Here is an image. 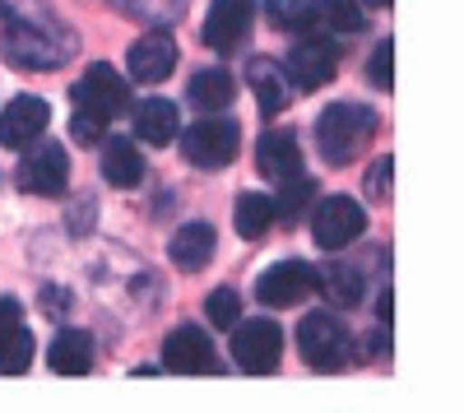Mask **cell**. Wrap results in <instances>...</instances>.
I'll list each match as a JSON object with an SVG mask.
<instances>
[{
	"label": "cell",
	"mask_w": 464,
	"mask_h": 413,
	"mask_svg": "<svg viewBox=\"0 0 464 413\" xmlns=\"http://www.w3.org/2000/svg\"><path fill=\"white\" fill-rule=\"evenodd\" d=\"M126 65H130V80H140V84H163L168 74L177 70V43H172L168 33H149V37H140V43L130 47Z\"/></svg>",
	"instance_id": "obj_14"
},
{
	"label": "cell",
	"mask_w": 464,
	"mask_h": 413,
	"mask_svg": "<svg viewBox=\"0 0 464 413\" xmlns=\"http://www.w3.org/2000/svg\"><path fill=\"white\" fill-rule=\"evenodd\" d=\"M334 70H339V47H334V37L325 33H306L293 43L288 61H284V80L302 93H316L334 80Z\"/></svg>",
	"instance_id": "obj_4"
},
{
	"label": "cell",
	"mask_w": 464,
	"mask_h": 413,
	"mask_svg": "<svg viewBox=\"0 0 464 413\" xmlns=\"http://www.w3.org/2000/svg\"><path fill=\"white\" fill-rule=\"evenodd\" d=\"M275 218H279L275 200H265V196H242V200H237V233H242L246 242L265 237Z\"/></svg>",
	"instance_id": "obj_27"
},
{
	"label": "cell",
	"mask_w": 464,
	"mask_h": 413,
	"mask_svg": "<svg viewBox=\"0 0 464 413\" xmlns=\"http://www.w3.org/2000/svg\"><path fill=\"white\" fill-rule=\"evenodd\" d=\"M163 362L168 371H181V377H196V371H218L214 367V344L209 334L196 325H177L163 344Z\"/></svg>",
	"instance_id": "obj_13"
},
{
	"label": "cell",
	"mask_w": 464,
	"mask_h": 413,
	"mask_svg": "<svg viewBox=\"0 0 464 413\" xmlns=\"http://www.w3.org/2000/svg\"><path fill=\"white\" fill-rule=\"evenodd\" d=\"M232 93H237V84H232V74L218 70V65L214 70H196L190 84H186V98L196 107H205V111H223L232 102Z\"/></svg>",
	"instance_id": "obj_20"
},
{
	"label": "cell",
	"mask_w": 464,
	"mask_h": 413,
	"mask_svg": "<svg viewBox=\"0 0 464 413\" xmlns=\"http://www.w3.org/2000/svg\"><path fill=\"white\" fill-rule=\"evenodd\" d=\"M232 358H237L242 371L251 377H265V371L279 367V353H284V330L275 321H246V325H232Z\"/></svg>",
	"instance_id": "obj_8"
},
{
	"label": "cell",
	"mask_w": 464,
	"mask_h": 413,
	"mask_svg": "<svg viewBox=\"0 0 464 413\" xmlns=\"http://www.w3.org/2000/svg\"><path fill=\"white\" fill-rule=\"evenodd\" d=\"M367 28V14L358 0H321L316 5V33L325 37H353Z\"/></svg>",
	"instance_id": "obj_22"
},
{
	"label": "cell",
	"mask_w": 464,
	"mask_h": 413,
	"mask_svg": "<svg viewBox=\"0 0 464 413\" xmlns=\"http://www.w3.org/2000/svg\"><path fill=\"white\" fill-rule=\"evenodd\" d=\"M33 362V334L14 321L10 330H0V377H19Z\"/></svg>",
	"instance_id": "obj_26"
},
{
	"label": "cell",
	"mask_w": 464,
	"mask_h": 413,
	"mask_svg": "<svg viewBox=\"0 0 464 413\" xmlns=\"http://www.w3.org/2000/svg\"><path fill=\"white\" fill-rule=\"evenodd\" d=\"M265 19L279 33H316V5L312 0H265Z\"/></svg>",
	"instance_id": "obj_24"
},
{
	"label": "cell",
	"mask_w": 464,
	"mask_h": 413,
	"mask_svg": "<svg viewBox=\"0 0 464 413\" xmlns=\"http://www.w3.org/2000/svg\"><path fill=\"white\" fill-rule=\"evenodd\" d=\"M358 5H367V10H391V0H358Z\"/></svg>",
	"instance_id": "obj_35"
},
{
	"label": "cell",
	"mask_w": 464,
	"mask_h": 413,
	"mask_svg": "<svg viewBox=\"0 0 464 413\" xmlns=\"http://www.w3.org/2000/svg\"><path fill=\"white\" fill-rule=\"evenodd\" d=\"M376 316H381V325H391V293H381V303H376Z\"/></svg>",
	"instance_id": "obj_34"
},
{
	"label": "cell",
	"mask_w": 464,
	"mask_h": 413,
	"mask_svg": "<svg viewBox=\"0 0 464 413\" xmlns=\"http://www.w3.org/2000/svg\"><path fill=\"white\" fill-rule=\"evenodd\" d=\"M279 186H284V196L275 200V209H279V214H297L306 200H312V191H316V181H312V177H302V172H293V177H288V181H279Z\"/></svg>",
	"instance_id": "obj_30"
},
{
	"label": "cell",
	"mask_w": 464,
	"mask_h": 413,
	"mask_svg": "<svg viewBox=\"0 0 464 413\" xmlns=\"http://www.w3.org/2000/svg\"><path fill=\"white\" fill-rule=\"evenodd\" d=\"M102 177L116 191H135L144 181V158L130 139H102Z\"/></svg>",
	"instance_id": "obj_17"
},
{
	"label": "cell",
	"mask_w": 464,
	"mask_h": 413,
	"mask_svg": "<svg viewBox=\"0 0 464 413\" xmlns=\"http://www.w3.org/2000/svg\"><path fill=\"white\" fill-rule=\"evenodd\" d=\"M391 61H395V43H391V37H381V47H376V52H372V61H367V80H372L381 93H391V89H395Z\"/></svg>",
	"instance_id": "obj_29"
},
{
	"label": "cell",
	"mask_w": 464,
	"mask_h": 413,
	"mask_svg": "<svg viewBox=\"0 0 464 413\" xmlns=\"http://www.w3.org/2000/svg\"><path fill=\"white\" fill-rule=\"evenodd\" d=\"M251 19H256V0H214V10L205 19V47L214 52L242 47L251 33Z\"/></svg>",
	"instance_id": "obj_12"
},
{
	"label": "cell",
	"mask_w": 464,
	"mask_h": 413,
	"mask_svg": "<svg viewBox=\"0 0 464 413\" xmlns=\"http://www.w3.org/2000/svg\"><path fill=\"white\" fill-rule=\"evenodd\" d=\"M246 80H251V89H256V102H260L265 117H275V111L288 107V80H284V70H279L275 61L256 56V61L246 65Z\"/></svg>",
	"instance_id": "obj_19"
},
{
	"label": "cell",
	"mask_w": 464,
	"mask_h": 413,
	"mask_svg": "<svg viewBox=\"0 0 464 413\" xmlns=\"http://www.w3.org/2000/svg\"><path fill=\"white\" fill-rule=\"evenodd\" d=\"M391 172H395L391 158H381V163L367 168V196L372 200H391Z\"/></svg>",
	"instance_id": "obj_31"
},
{
	"label": "cell",
	"mask_w": 464,
	"mask_h": 413,
	"mask_svg": "<svg viewBox=\"0 0 464 413\" xmlns=\"http://www.w3.org/2000/svg\"><path fill=\"white\" fill-rule=\"evenodd\" d=\"M111 5L140 24H149V28H168L186 14V0H111Z\"/></svg>",
	"instance_id": "obj_25"
},
{
	"label": "cell",
	"mask_w": 464,
	"mask_h": 413,
	"mask_svg": "<svg viewBox=\"0 0 464 413\" xmlns=\"http://www.w3.org/2000/svg\"><path fill=\"white\" fill-rule=\"evenodd\" d=\"M65 181H70V158H65V149L61 144H28V158L19 163V186L28 196H65Z\"/></svg>",
	"instance_id": "obj_10"
},
{
	"label": "cell",
	"mask_w": 464,
	"mask_h": 413,
	"mask_svg": "<svg viewBox=\"0 0 464 413\" xmlns=\"http://www.w3.org/2000/svg\"><path fill=\"white\" fill-rule=\"evenodd\" d=\"M256 163L269 181H288L293 172H302V144L293 130H265L256 144Z\"/></svg>",
	"instance_id": "obj_15"
},
{
	"label": "cell",
	"mask_w": 464,
	"mask_h": 413,
	"mask_svg": "<svg viewBox=\"0 0 464 413\" xmlns=\"http://www.w3.org/2000/svg\"><path fill=\"white\" fill-rule=\"evenodd\" d=\"M70 98H74V107H80L84 117L111 121V117H121V111L130 107V84L121 80V70H116V65L98 61V65H89L80 80L70 84Z\"/></svg>",
	"instance_id": "obj_3"
},
{
	"label": "cell",
	"mask_w": 464,
	"mask_h": 413,
	"mask_svg": "<svg viewBox=\"0 0 464 413\" xmlns=\"http://www.w3.org/2000/svg\"><path fill=\"white\" fill-rule=\"evenodd\" d=\"M19 321V303H14V297H0V330H10Z\"/></svg>",
	"instance_id": "obj_33"
},
{
	"label": "cell",
	"mask_w": 464,
	"mask_h": 413,
	"mask_svg": "<svg viewBox=\"0 0 464 413\" xmlns=\"http://www.w3.org/2000/svg\"><path fill=\"white\" fill-rule=\"evenodd\" d=\"M135 135L144 144H168L177 135V107L168 98H149L135 107Z\"/></svg>",
	"instance_id": "obj_21"
},
{
	"label": "cell",
	"mask_w": 464,
	"mask_h": 413,
	"mask_svg": "<svg viewBox=\"0 0 464 413\" xmlns=\"http://www.w3.org/2000/svg\"><path fill=\"white\" fill-rule=\"evenodd\" d=\"M316 293H325L330 303H339V307H358L362 303V279H358V270L330 260L325 270H316Z\"/></svg>",
	"instance_id": "obj_23"
},
{
	"label": "cell",
	"mask_w": 464,
	"mask_h": 413,
	"mask_svg": "<svg viewBox=\"0 0 464 413\" xmlns=\"http://www.w3.org/2000/svg\"><path fill=\"white\" fill-rule=\"evenodd\" d=\"M381 117L372 107L362 102H334L321 111V121H316V149H321V158L330 168H343V163H353L362 154V144H372Z\"/></svg>",
	"instance_id": "obj_2"
},
{
	"label": "cell",
	"mask_w": 464,
	"mask_h": 413,
	"mask_svg": "<svg viewBox=\"0 0 464 413\" xmlns=\"http://www.w3.org/2000/svg\"><path fill=\"white\" fill-rule=\"evenodd\" d=\"M47 362L52 371H61V377H84V371L93 367V340L84 330H61L52 349H47Z\"/></svg>",
	"instance_id": "obj_18"
},
{
	"label": "cell",
	"mask_w": 464,
	"mask_h": 413,
	"mask_svg": "<svg viewBox=\"0 0 464 413\" xmlns=\"http://www.w3.org/2000/svg\"><path fill=\"white\" fill-rule=\"evenodd\" d=\"M316 293V270L306 265V260H279V265H269L260 279H256V297L265 307H297L302 297Z\"/></svg>",
	"instance_id": "obj_9"
},
{
	"label": "cell",
	"mask_w": 464,
	"mask_h": 413,
	"mask_svg": "<svg viewBox=\"0 0 464 413\" xmlns=\"http://www.w3.org/2000/svg\"><path fill=\"white\" fill-rule=\"evenodd\" d=\"M367 233V214L358 200H348V196H330L316 205L312 214V237L321 251H343L348 242H358Z\"/></svg>",
	"instance_id": "obj_6"
},
{
	"label": "cell",
	"mask_w": 464,
	"mask_h": 413,
	"mask_svg": "<svg viewBox=\"0 0 464 413\" xmlns=\"http://www.w3.org/2000/svg\"><path fill=\"white\" fill-rule=\"evenodd\" d=\"M102 126H107V121H98V117H84V111H80V117L70 121V135L80 139V144H102Z\"/></svg>",
	"instance_id": "obj_32"
},
{
	"label": "cell",
	"mask_w": 464,
	"mask_h": 413,
	"mask_svg": "<svg viewBox=\"0 0 464 413\" xmlns=\"http://www.w3.org/2000/svg\"><path fill=\"white\" fill-rule=\"evenodd\" d=\"M0 52L19 70H56L74 56V33L47 19H14L0 37Z\"/></svg>",
	"instance_id": "obj_1"
},
{
	"label": "cell",
	"mask_w": 464,
	"mask_h": 413,
	"mask_svg": "<svg viewBox=\"0 0 464 413\" xmlns=\"http://www.w3.org/2000/svg\"><path fill=\"white\" fill-rule=\"evenodd\" d=\"M237 139H242L237 121H227V117H205V121H196V126L186 130L181 154H186L190 168L218 172V168H227L232 158H237V149H242Z\"/></svg>",
	"instance_id": "obj_5"
},
{
	"label": "cell",
	"mask_w": 464,
	"mask_h": 413,
	"mask_svg": "<svg viewBox=\"0 0 464 413\" xmlns=\"http://www.w3.org/2000/svg\"><path fill=\"white\" fill-rule=\"evenodd\" d=\"M205 316H209V325L232 330V325L242 321V297L232 293V288H214V293H209V303H205Z\"/></svg>",
	"instance_id": "obj_28"
},
{
	"label": "cell",
	"mask_w": 464,
	"mask_h": 413,
	"mask_svg": "<svg viewBox=\"0 0 464 413\" xmlns=\"http://www.w3.org/2000/svg\"><path fill=\"white\" fill-rule=\"evenodd\" d=\"M168 255H172V265L181 274H200L214 260V228H209V223H186V228H177Z\"/></svg>",
	"instance_id": "obj_16"
},
{
	"label": "cell",
	"mask_w": 464,
	"mask_h": 413,
	"mask_svg": "<svg viewBox=\"0 0 464 413\" xmlns=\"http://www.w3.org/2000/svg\"><path fill=\"white\" fill-rule=\"evenodd\" d=\"M297 349H302V358L312 362V367L339 371L343 358H348V330L330 312H312V316L297 325Z\"/></svg>",
	"instance_id": "obj_7"
},
{
	"label": "cell",
	"mask_w": 464,
	"mask_h": 413,
	"mask_svg": "<svg viewBox=\"0 0 464 413\" xmlns=\"http://www.w3.org/2000/svg\"><path fill=\"white\" fill-rule=\"evenodd\" d=\"M47 126H52V107L33 93H19L0 111V149H28L47 135Z\"/></svg>",
	"instance_id": "obj_11"
}]
</instances>
